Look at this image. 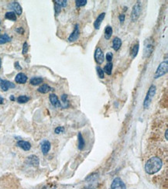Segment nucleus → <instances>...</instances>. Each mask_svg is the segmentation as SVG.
<instances>
[{
	"label": "nucleus",
	"mask_w": 168,
	"mask_h": 189,
	"mask_svg": "<svg viewBox=\"0 0 168 189\" xmlns=\"http://www.w3.org/2000/svg\"><path fill=\"white\" fill-rule=\"evenodd\" d=\"M80 37V30H79V26L78 24H75L74 26V31L71 33V35L68 37V41L72 43V42H75L77 39L79 38Z\"/></svg>",
	"instance_id": "9"
},
{
	"label": "nucleus",
	"mask_w": 168,
	"mask_h": 189,
	"mask_svg": "<svg viewBox=\"0 0 168 189\" xmlns=\"http://www.w3.org/2000/svg\"><path fill=\"white\" fill-rule=\"evenodd\" d=\"M54 3L58 4L61 8L62 7H66L67 5H68V1L67 0H54Z\"/></svg>",
	"instance_id": "29"
},
{
	"label": "nucleus",
	"mask_w": 168,
	"mask_h": 189,
	"mask_svg": "<svg viewBox=\"0 0 168 189\" xmlns=\"http://www.w3.org/2000/svg\"><path fill=\"white\" fill-rule=\"evenodd\" d=\"M49 99L50 103L52 104V106L56 107V108H60V107H62L61 106V102L58 99V97L55 94H50L49 96Z\"/></svg>",
	"instance_id": "13"
},
{
	"label": "nucleus",
	"mask_w": 168,
	"mask_h": 189,
	"mask_svg": "<svg viewBox=\"0 0 168 189\" xmlns=\"http://www.w3.org/2000/svg\"><path fill=\"white\" fill-rule=\"evenodd\" d=\"M126 9H128V8H127V7H124V9H123L124 11H126Z\"/></svg>",
	"instance_id": "44"
},
{
	"label": "nucleus",
	"mask_w": 168,
	"mask_h": 189,
	"mask_svg": "<svg viewBox=\"0 0 168 189\" xmlns=\"http://www.w3.org/2000/svg\"><path fill=\"white\" fill-rule=\"evenodd\" d=\"M61 6H59L58 4L54 3V9H55V14H56V15H58V14H59L60 13H61Z\"/></svg>",
	"instance_id": "35"
},
{
	"label": "nucleus",
	"mask_w": 168,
	"mask_h": 189,
	"mask_svg": "<svg viewBox=\"0 0 168 189\" xmlns=\"http://www.w3.org/2000/svg\"><path fill=\"white\" fill-rule=\"evenodd\" d=\"M77 143H77V147H78V149H79L80 150H82L84 149L85 143H84V137H83L81 133H79L78 135H77Z\"/></svg>",
	"instance_id": "20"
},
{
	"label": "nucleus",
	"mask_w": 168,
	"mask_h": 189,
	"mask_svg": "<svg viewBox=\"0 0 168 189\" xmlns=\"http://www.w3.org/2000/svg\"><path fill=\"white\" fill-rule=\"evenodd\" d=\"M29 50V45L27 42H25L23 45V50H22V53H23V55L27 54V52H28Z\"/></svg>",
	"instance_id": "31"
},
{
	"label": "nucleus",
	"mask_w": 168,
	"mask_h": 189,
	"mask_svg": "<svg viewBox=\"0 0 168 189\" xmlns=\"http://www.w3.org/2000/svg\"><path fill=\"white\" fill-rule=\"evenodd\" d=\"M61 100L63 101V102L64 104H67V106H68V95L67 94H62L61 96Z\"/></svg>",
	"instance_id": "34"
},
{
	"label": "nucleus",
	"mask_w": 168,
	"mask_h": 189,
	"mask_svg": "<svg viewBox=\"0 0 168 189\" xmlns=\"http://www.w3.org/2000/svg\"><path fill=\"white\" fill-rule=\"evenodd\" d=\"M112 33H113V31H112V27H111L110 26H107V27H106V30H105V34H104L106 40H109V39L112 37Z\"/></svg>",
	"instance_id": "24"
},
{
	"label": "nucleus",
	"mask_w": 168,
	"mask_h": 189,
	"mask_svg": "<svg viewBox=\"0 0 168 189\" xmlns=\"http://www.w3.org/2000/svg\"><path fill=\"white\" fill-rule=\"evenodd\" d=\"M122 46V40L119 37H115L112 40V48L115 51H118Z\"/></svg>",
	"instance_id": "18"
},
{
	"label": "nucleus",
	"mask_w": 168,
	"mask_h": 189,
	"mask_svg": "<svg viewBox=\"0 0 168 189\" xmlns=\"http://www.w3.org/2000/svg\"><path fill=\"white\" fill-rule=\"evenodd\" d=\"M125 14H120V15H119V21H120L121 23H123V22L125 21Z\"/></svg>",
	"instance_id": "38"
},
{
	"label": "nucleus",
	"mask_w": 168,
	"mask_h": 189,
	"mask_svg": "<svg viewBox=\"0 0 168 189\" xmlns=\"http://www.w3.org/2000/svg\"><path fill=\"white\" fill-rule=\"evenodd\" d=\"M26 163H27L28 165L33 167H37L39 165V159L35 155H31V156H29L28 158L26 160Z\"/></svg>",
	"instance_id": "11"
},
{
	"label": "nucleus",
	"mask_w": 168,
	"mask_h": 189,
	"mask_svg": "<svg viewBox=\"0 0 168 189\" xmlns=\"http://www.w3.org/2000/svg\"><path fill=\"white\" fill-rule=\"evenodd\" d=\"M165 138H166V139L167 140L168 139V130L166 129V132H165Z\"/></svg>",
	"instance_id": "41"
},
{
	"label": "nucleus",
	"mask_w": 168,
	"mask_h": 189,
	"mask_svg": "<svg viewBox=\"0 0 168 189\" xmlns=\"http://www.w3.org/2000/svg\"><path fill=\"white\" fill-rule=\"evenodd\" d=\"M52 90H53V88H51L50 85H48L47 84H43V85H40L38 88L37 91L40 93H41V94H46V93H48L49 91H52Z\"/></svg>",
	"instance_id": "19"
},
{
	"label": "nucleus",
	"mask_w": 168,
	"mask_h": 189,
	"mask_svg": "<svg viewBox=\"0 0 168 189\" xmlns=\"http://www.w3.org/2000/svg\"><path fill=\"white\" fill-rule=\"evenodd\" d=\"M105 17H106V13H102L99 14V15L98 16L95 21L94 22V27L95 30H99V29L100 28L102 22L103 21V20L105 19Z\"/></svg>",
	"instance_id": "15"
},
{
	"label": "nucleus",
	"mask_w": 168,
	"mask_h": 189,
	"mask_svg": "<svg viewBox=\"0 0 168 189\" xmlns=\"http://www.w3.org/2000/svg\"><path fill=\"white\" fill-rule=\"evenodd\" d=\"M16 32H17V33H19V34H23L25 30L23 27H18V28L16 29Z\"/></svg>",
	"instance_id": "36"
},
{
	"label": "nucleus",
	"mask_w": 168,
	"mask_h": 189,
	"mask_svg": "<svg viewBox=\"0 0 168 189\" xmlns=\"http://www.w3.org/2000/svg\"><path fill=\"white\" fill-rule=\"evenodd\" d=\"M0 37H1V34H0Z\"/></svg>",
	"instance_id": "46"
},
{
	"label": "nucleus",
	"mask_w": 168,
	"mask_h": 189,
	"mask_svg": "<svg viewBox=\"0 0 168 189\" xmlns=\"http://www.w3.org/2000/svg\"><path fill=\"white\" fill-rule=\"evenodd\" d=\"M43 79L41 77H33V78H32L31 79H30V85L36 86V85H39L43 83Z\"/></svg>",
	"instance_id": "21"
},
{
	"label": "nucleus",
	"mask_w": 168,
	"mask_h": 189,
	"mask_svg": "<svg viewBox=\"0 0 168 189\" xmlns=\"http://www.w3.org/2000/svg\"><path fill=\"white\" fill-rule=\"evenodd\" d=\"M3 103H4V98L0 95V105L3 104Z\"/></svg>",
	"instance_id": "40"
},
{
	"label": "nucleus",
	"mask_w": 168,
	"mask_h": 189,
	"mask_svg": "<svg viewBox=\"0 0 168 189\" xmlns=\"http://www.w3.org/2000/svg\"><path fill=\"white\" fill-rule=\"evenodd\" d=\"M16 87L15 84L7 80H3L2 78H0V88L2 91H8L9 88H14Z\"/></svg>",
	"instance_id": "8"
},
{
	"label": "nucleus",
	"mask_w": 168,
	"mask_h": 189,
	"mask_svg": "<svg viewBox=\"0 0 168 189\" xmlns=\"http://www.w3.org/2000/svg\"><path fill=\"white\" fill-rule=\"evenodd\" d=\"M106 61H108V63H110V62H112V59H113V54H112V52H108V53L106 54Z\"/></svg>",
	"instance_id": "32"
},
{
	"label": "nucleus",
	"mask_w": 168,
	"mask_h": 189,
	"mask_svg": "<svg viewBox=\"0 0 168 189\" xmlns=\"http://www.w3.org/2000/svg\"><path fill=\"white\" fill-rule=\"evenodd\" d=\"M14 66H15V68H16V69L18 70V71H20V70H22V67L20 66V63H19L18 61L15 62V65H14Z\"/></svg>",
	"instance_id": "39"
},
{
	"label": "nucleus",
	"mask_w": 168,
	"mask_h": 189,
	"mask_svg": "<svg viewBox=\"0 0 168 189\" xmlns=\"http://www.w3.org/2000/svg\"><path fill=\"white\" fill-rule=\"evenodd\" d=\"M1 67H2V59L0 57V68H1Z\"/></svg>",
	"instance_id": "43"
},
{
	"label": "nucleus",
	"mask_w": 168,
	"mask_h": 189,
	"mask_svg": "<svg viewBox=\"0 0 168 189\" xmlns=\"http://www.w3.org/2000/svg\"><path fill=\"white\" fill-rule=\"evenodd\" d=\"M142 6L141 2H136V3L133 7L132 13H131V20L132 22H136L140 18V13H141Z\"/></svg>",
	"instance_id": "5"
},
{
	"label": "nucleus",
	"mask_w": 168,
	"mask_h": 189,
	"mask_svg": "<svg viewBox=\"0 0 168 189\" xmlns=\"http://www.w3.org/2000/svg\"><path fill=\"white\" fill-rule=\"evenodd\" d=\"M43 189H56V185H53V184H48L45 187H43Z\"/></svg>",
	"instance_id": "37"
},
{
	"label": "nucleus",
	"mask_w": 168,
	"mask_h": 189,
	"mask_svg": "<svg viewBox=\"0 0 168 189\" xmlns=\"http://www.w3.org/2000/svg\"><path fill=\"white\" fill-rule=\"evenodd\" d=\"M10 100H11V101H15V97H14L13 95H11V96H10Z\"/></svg>",
	"instance_id": "42"
},
{
	"label": "nucleus",
	"mask_w": 168,
	"mask_h": 189,
	"mask_svg": "<svg viewBox=\"0 0 168 189\" xmlns=\"http://www.w3.org/2000/svg\"><path fill=\"white\" fill-rule=\"evenodd\" d=\"M12 38L9 36L8 34H6V33H4V34H2L1 37H0V45L2 44H5V43H8V42L11 41Z\"/></svg>",
	"instance_id": "23"
},
{
	"label": "nucleus",
	"mask_w": 168,
	"mask_h": 189,
	"mask_svg": "<svg viewBox=\"0 0 168 189\" xmlns=\"http://www.w3.org/2000/svg\"><path fill=\"white\" fill-rule=\"evenodd\" d=\"M86 188L88 189H94L97 187L98 184H99V177H98V174H93L91 175L88 176L85 179Z\"/></svg>",
	"instance_id": "3"
},
{
	"label": "nucleus",
	"mask_w": 168,
	"mask_h": 189,
	"mask_svg": "<svg viewBox=\"0 0 168 189\" xmlns=\"http://www.w3.org/2000/svg\"><path fill=\"white\" fill-rule=\"evenodd\" d=\"M96 72H97V75L99 78L103 79V78H105V73H104V72H103V70H102V68H100L99 66L96 67Z\"/></svg>",
	"instance_id": "28"
},
{
	"label": "nucleus",
	"mask_w": 168,
	"mask_h": 189,
	"mask_svg": "<svg viewBox=\"0 0 168 189\" xmlns=\"http://www.w3.org/2000/svg\"><path fill=\"white\" fill-rule=\"evenodd\" d=\"M87 2H88L87 0H76L75 1L76 6L77 7L84 6L87 4Z\"/></svg>",
	"instance_id": "30"
},
{
	"label": "nucleus",
	"mask_w": 168,
	"mask_h": 189,
	"mask_svg": "<svg viewBox=\"0 0 168 189\" xmlns=\"http://www.w3.org/2000/svg\"><path fill=\"white\" fill-rule=\"evenodd\" d=\"M27 79H28V78H27V75L20 72V73L17 74V76H16L15 81L18 84H25L27 81Z\"/></svg>",
	"instance_id": "16"
},
{
	"label": "nucleus",
	"mask_w": 168,
	"mask_h": 189,
	"mask_svg": "<svg viewBox=\"0 0 168 189\" xmlns=\"http://www.w3.org/2000/svg\"><path fill=\"white\" fill-rule=\"evenodd\" d=\"M17 145L19 146V147H20L21 149H23V150L25 151L30 150V148H31V144H30L29 142H27V141L19 140L18 142H17Z\"/></svg>",
	"instance_id": "17"
},
{
	"label": "nucleus",
	"mask_w": 168,
	"mask_h": 189,
	"mask_svg": "<svg viewBox=\"0 0 168 189\" xmlns=\"http://www.w3.org/2000/svg\"><path fill=\"white\" fill-rule=\"evenodd\" d=\"M30 100V98L27 95H20L17 98V102L20 104H23V103H26Z\"/></svg>",
	"instance_id": "27"
},
{
	"label": "nucleus",
	"mask_w": 168,
	"mask_h": 189,
	"mask_svg": "<svg viewBox=\"0 0 168 189\" xmlns=\"http://www.w3.org/2000/svg\"><path fill=\"white\" fill-rule=\"evenodd\" d=\"M54 132L56 134H60V133H64V128L63 127V126H58V127H57L56 129H55Z\"/></svg>",
	"instance_id": "33"
},
{
	"label": "nucleus",
	"mask_w": 168,
	"mask_h": 189,
	"mask_svg": "<svg viewBox=\"0 0 168 189\" xmlns=\"http://www.w3.org/2000/svg\"><path fill=\"white\" fill-rule=\"evenodd\" d=\"M5 18L6 20H12V21H17V16H16V13L14 12H7L6 13L5 15Z\"/></svg>",
	"instance_id": "25"
},
{
	"label": "nucleus",
	"mask_w": 168,
	"mask_h": 189,
	"mask_svg": "<svg viewBox=\"0 0 168 189\" xmlns=\"http://www.w3.org/2000/svg\"><path fill=\"white\" fill-rule=\"evenodd\" d=\"M153 50V44L152 40H149L147 39L145 41V45H144V57L148 58L151 55L152 52Z\"/></svg>",
	"instance_id": "6"
},
{
	"label": "nucleus",
	"mask_w": 168,
	"mask_h": 189,
	"mask_svg": "<svg viewBox=\"0 0 168 189\" xmlns=\"http://www.w3.org/2000/svg\"><path fill=\"white\" fill-rule=\"evenodd\" d=\"M40 146H41V150L43 152V155H47L48 154V152L50 151L51 147V144L48 140H43L40 143Z\"/></svg>",
	"instance_id": "14"
},
{
	"label": "nucleus",
	"mask_w": 168,
	"mask_h": 189,
	"mask_svg": "<svg viewBox=\"0 0 168 189\" xmlns=\"http://www.w3.org/2000/svg\"><path fill=\"white\" fill-rule=\"evenodd\" d=\"M167 70H168V61L167 60H166L160 64V65H159L158 68H157V71L155 72L154 78L157 79V78H160V77H162L163 75H164L167 72Z\"/></svg>",
	"instance_id": "4"
},
{
	"label": "nucleus",
	"mask_w": 168,
	"mask_h": 189,
	"mask_svg": "<svg viewBox=\"0 0 168 189\" xmlns=\"http://www.w3.org/2000/svg\"><path fill=\"white\" fill-rule=\"evenodd\" d=\"M9 7L12 9H13L14 13L18 16L21 15L22 13H23V9H22L21 6L20 5L18 2H13L12 3H10Z\"/></svg>",
	"instance_id": "12"
},
{
	"label": "nucleus",
	"mask_w": 168,
	"mask_h": 189,
	"mask_svg": "<svg viewBox=\"0 0 168 189\" xmlns=\"http://www.w3.org/2000/svg\"><path fill=\"white\" fill-rule=\"evenodd\" d=\"M112 68H113V64H112V62H110V63H108L107 65L105 66L104 69H103V72H104V73L107 74L108 75H112Z\"/></svg>",
	"instance_id": "26"
},
{
	"label": "nucleus",
	"mask_w": 168,
	"mask_h": 189,
	"mask_svg": "<svg viewBox=\"0 0 168 189\" xmlns=\"http://www.w3.org/2000/svg\"><path fill=\"white\" fill-rule=\"evenodd\" d=\"M139 48H140V44H139V43H136L135 45L133 46L132 49H131V51H130L131 57H132L133 58H135L137 56L138 52H139Z\"/></svg>",
	"instance_id": "22"
},
{
	"label": "nucleus",
	"mask_w": 168,
	"mask_h": 189,
	"mask_svg": "<svg viewBox=\"0 0 168 189\" xmlns=\"http://www.w3.org/2000/svg\"><path fill=\"white\" fill-rule=\"evenodd\" d=\"M163 166V161L157 157L150 158L146 163L145 171L148 174H154L158 172Z\"/></svg>",
	"instance_id": "1"
},
{
	"label": "nucleus",
	"mask_w": 168,
	"mask_h": 189,
	"mask_svg": "<svg viewBox=\"0 0 168 189\" xmlns=\"http://www.w3.org/2000/svg\"><path fill=\"white\" fill-rule=\"evenodd\" d=\"M156 91H157V87L155 86L154 85H152L149 88L148 91L147 93V95L145 97V99L144 102V109H148L149 106H150L152 102V100H153V96L156 94Z\"/></svg>",
	"instance_id": "2"
},
{
	"label": "nucleus",
	"mask_w": 168,
	"mask_h": 189,
	"mask_svg": "<svg viewBox=\"0 0 168 189\" xmlns=\"http://www.w3.org/2000/svg\"><path fill=\"white\" fill-rule=\"evenodd\" d=\"M0 24H1V20H0Z\"/></svg>",
	"instance_id": "45"
},
{
	"label": "nucleus",
	"mask_w": 168,
	"mask_h": 189,
	"mask_svg": "<svg viewBox=\"0 0 168 189\" xmlns=\"http://www.w3.org/2000/svg\"><path fill=\"white\" fill-rule=\"evenodd\" d=\"M111 189H125V184L120 178H115L112 181Z\"/></svg>",
	"instance_id": "10"
},
{
	"label": "nucleus",
	"mask_w": 168,
	"mask_h": 189,
	"mask_svg": "<svg viewBox=\"0 0 168 189\" xmlns=\"http://www.w3.org/2000/svg\"><path fill=\"white\" fill-rule=\"evenodd\" d=\"M104 53L100 47H97L95 51V61L98 65H102L104 62Z\"/></svg>",
	"instance_id": "7"
}]
</instances>
